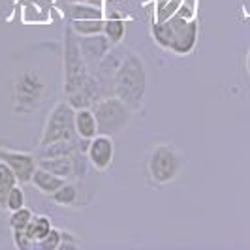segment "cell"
I'll use <instances>...</instances> for the list:
<instances>
[{"mask_svg":"<svg viewBox=\"0 0 250 250\" xmlns=\"http://www.w3.org/2000/svg\"><path fill=\"white\" fill-rule=\"evenodd\" d=\"M181 152L173 145H156L149 152L147 158V169L154 183L167 185L175 181L181 171Z\"/></svg>","mask_w":250,"mask_h":250,"instance_id":"8992f818","label":"cell"},{"mask_svg":"<svg viewBox=\"0 0 250 250\" xmlns=\"http://www.w3.org/2000/svg\"><path fill=\"white\" fill-rule=\"evenodd\" d=\"M61 241H62V231L61 229H51L45 237L42 239L40 243H36L38 249H47V250H57L61 247Z\"/></svg>","mask_w":250,"mask_h":250,"instance_id":"cb8c5ba5","label":"cell"},{"mask_svg":"<svg viewBox=\"0 0 250 250\" xmlns=\"http://www.w3.org/2000/svg\"><path fill=\"white\" fill-rule=\"evenodd\" d=\"M21 207H25V192H23V188L19 187V185H15V187L10 190V194H8L6 209L12 213V211H17V209H21Z\"/></svg>","mask_w":250,"mask_h":250,"instance_id":"603a6c76","label":"cell"},{"mask_svg":"<svg viewBox=\"0 0 250 250\" xmlns=\"http://www.w3.org/2000/svg\"><path fill=\"white\" fill-rule=\"evenodd\" d=\"M75 154L74 156H57V158H38V166L68 181L75 173Z\"/></svg>","mask_w":250,"mask_h":250,"instance_id":"8fae6325","label":"cell"},{"mask_svg":"<svg viewBox=\"0 0 250 250\" xmlns=\"http://www.w3.org/2000/svg\"><path fill=\"white\" fill-rule=\"evenodd\" d=\"M30 183H32V185H34L42 194L51 196V194H55V192L62 187L64 183H68V181L38 166L36 171H34V175H32V179H30Z\"/></svg>","mask_w":250,"mask_h":250,"instance_id":"5bb4252c","label":"cell"},{"mask_svg":"<svg viewBox=\"0 0 250 250\" xmlns=\"http://www.w3.org/2000/svg\"><path fill=\"white\" fill-rule=\"evenodd\" d=\"M247 70H249L250 74V51H249V57H247Z\"/></svg>","mask_w":250,"mask_h":250,"instance_id":"4316f807","label":"cell"},{"mask_svg":"<svg viewBox=\"0 0 250 250\" xmlns=\"http://www.w3.org/2000/svg\"><path fill=\"white\" fill-rule=\"evenodd\" d=\"M51 198L53 201L57 203V205H62V207H72L77 200V188L74 185H70V183H64L62 187L59 188L55 194H51Z\"/></svg>","mask_w":250,"mask_h":250,"instance_id":"ffe728a7","label":"cell"},{"mask_svg":"<svg viewBox=\"0 0 250 250\" xmlns=\"http://www.w3.org/2000/svg\"><path fill=\"white\" fill-rule=\"evenodd\" d=\"M64 100L74 109L90 107L102 98L100 81L90 74V68L85 62L79 42H75L72 34H66V49H64Z\"/></svg>","mask_w":250,"mask_h":250,"instance_id":"6da1fadb","label":"cell"},{"mask_svg":"<svg viewBox=\"0 0 250 250\" xmlns=\"http://www.w3.org/2000/svg\"><path fill=\"white\" fill-rule=\"evenodd\" d=\"M152 38L164 49H171L175 55H188L198 42V23L196 19L175 13L173 17L152 25Z\"/></svg>","mask_w":250,"mask_h":250,"instance_id":"3957f363","label":"cell"},{"mask_svg":"<svg viewBox=\"0 0 250 250\" xmlns=\"http://www.w3.org/2000/svg\"><path fill=\"white\" fill-rule=\"evenodd\" d=\"M0 160H4L12 167L19 183H30L38 167L36 154H28V152H21V150L0 149Z\"/></svg>","mask_w":250,"mask_h":250,"instance_id":"ba28073f","label":"cell"},{"mask_svg":"<svg viewBox=\"0 0 250 250\" xmlns=\"http://www.w3.org/2000/svg\"><path fill=\"white\" fill-rule=\"evenodd\" d=\"M51 229H53V224H51V220L47 216H43V214H32L30 222L26 226L25 233L34 243V247H36V243H40L42 239L49 233Z\"/></svg>","mask_w":250,"mask_h":250,"instance_id":"9a60e30c","label":"cell"},{"mask_svg":"<svg viewBox=\"0 0 250 250\" xmlns=\"http://www.w3.org/2000/svg\"><path fill=\"white\" fill-rule=\"evenodd\" d=\"M68 13H70L72 21H75V19H104V13L98 8H90L85 4H74Z\"/></svg>","mask_w":250,"mask_h":250,"instance_id":"44dd1931","label":"cell"},{"mask_svg":"<svg viewBox=\"0 0 250 250\" xmlns=\"http://www.w3.org/2000/svg\"><path fill=\"white\" fill-rule=\"evenodd\" d=\"M92 111L98 123V134H105V136H115L123 132L132 117V109L117 96L100 98L94 104Z\"/></svg>","mask_w":250,"mask_h":250,"instance_id":"5b68a950","label":"cell"},{"mask_svg":"<svg viewBox=\"0 0 250 250\" xmlns=\"http://www.w3.org/2000/svg\"><path fill=\"white\" fill-rule=\"evenodd\" d=\"M66 139H77L75 109L68 102H61L51 109L40 145H47L53 141H66Z\"/></svg>","mask_w":250,"mask_h":250,"instance_id":"52a82bcc","label":"cell"},{"mask_svg":"<svg viewBox=\"0 0 250 250\" xmlns=\"http://www.w3.org/2000/svg\"><path fill=\"white\" fill-rule=\"evenodd\" d=\"M79 152V139H66V141H53L47 145H40L38 158H57V156H74Z\"/></svg>","mask_w":250,"mask_h":250,"instance_id":"7c38bea8","label":"cell"},{"mask_svg":"<svg viewBox=\"0 0 250 250\" xmlns=\"http://www.w3.org/2000/svg\"><path fill=\"white\" fill-rule=\"evenodd\" d=\"M17 177L13 173V169L4 162L0 160V209H6V200H8V194L15 185H17Z\"/></svg>","mask_w":250,"mask_h":250,"instance_id":"2e32d148","label":"cell"},{"mask_svg":"<svg viewBox=\"0 0 250 250\" xmlns=\"http://www.w3.org/2000/svg\"><path fill=\"white\" fill-rule=\"evenodd\" d=\"M72 30L79 36H94L104 32V19H75Z\"/></svg>","mask_w":250,"mask_h":250,"instance_id":"e0dca14e","label":"cell"},{"mask_svg":"<svg viewBox=\"0 0 250 250\" xmlns=\"http://www.w3.org/2000/svg\"><path fill=\"white\" fill-rule=\"evenodd\" d=\"M115 96L121 98L134 111L143 104L147 92V70L138 55L128 53L113 77Z\"/></svg>","mask_w":250,"mask_h":250,"instance_id":"7a4b0ae2","label":"cell"},{"mask_svg":"<svg viewBox=\"0 0 250 250\" xmlns=\"http://www.w3.org/2000/svg\"><path fill=\"white\" fill-rule=\"evenodd\" d=\"M13 243L19 250H28L30 247H34V243L28 239V235L25 233V229H17L13 231Z\"/></svg>","mask_w":250,"mask_h":250,"instance_id":"484cf974","label":"cell"},{"mask_svg":"<svg viewBox=\"0 0 250 250\" xmlns=\"http://www.w3.org/2000/svg\"><path fill=\"white\" fill-rule=\"evenodd\" d=\"M75 132L77 138L81 139H92L94 136H98V123L90 107L75 109Z\"/></svg>","mask_w":250,"mask_h":250,"instance_id":"4fadbf2b","label":"cell"},{"mask_svg":"<svg viewBox=\"0 0 250 250\" xmlns=\"http://www.w3.org/2000/svg\"><path fill=\"white\" fill-rule=\"evenodd\" d=\"M123 61H125V57H123V59H119V55H117V49H109V51H107V53H105V57L102 59L100 66H98L102 79L115 77V74H117L119 66L123 64Z\"/></svg>","mask_w":250,"mask_h":250,"instance_id":"ac0fdd59","label":"cell"},{"mask_svg":"<svg viewBox=\"0 0 250 250\" xmlns=\"http://www.w3.org/2000/svg\"><path fill=\"white\" fill-rule=\"evenodd\" d=\"M45 83L36 70H25L13 81V113L30 115L42 105Z\"/></svg>","mask_w":250,"mask_h":250,"instance_id":"277c9868","label":"cell"},{"mask_svg":"<svg viewBox=\"0 0 250 250\" xmlns=\"http://www.w3.org/2000/svg\"><path fill=\"white\" fill-rule=\"evenodd\" d=\"M125 32H126V25L123 19H107V21H104V34L107 36V40L111 42L113 45H119L121 42H123V38H125Z\"/></svg>","mask_w":250,"mask_h":250,"instance_id":"d6986e66","label":"cell"},{"mask_svg":"<svg viewBox=\"0 0 250 250\" xmlns=\"http://www.w3.org/2000/svg\"><path fill=\"white\" fill-rule=\"evenodd\" d=\"M181 2H183V0H167V4L158 6V17H156V21H166V19L173 17V15L179 12Z\"/></svg>","mask_w":250,"mask_h":250,"instance_id":"d4e9b609","label":"cell"},{"mask_svg":"<svg viewBox=\"0 0 250 250\" xmlns=\"http://www.w3.org/2000/svg\"><path fill=\"white\" fill-rule=\"evenodd\" d=\"M111 42L107 40V36L102 34H94V36H81L79 40V49L81 55L85 59V62L88 64L90 70H98L102 59L105 57V53L111 49Z\"/></svg>","mask_w":250,"mask_h":250,"instance_id":"30bf717a","label":"cell"},{"mask_svg":"<svg viewBox=\"0 0 250 250\" xmlns=\"http://www.w3.org/2000/svg\"><path fill=\"white\" fill-rule=\"evenodd\" d=\"M30 218H32V211L26 209V207H21V209H17V211H12V214H10V228H12L13 231H17V229H26Z\"/></svg>","mask_w":250,"mask_h":250,"instance_id":"7402d4cb","label":"cell"},{"mask_svg":"<svg viewBox=\"0 0 250 250\" xmlns=\"http://www.w3.org/2000/svg\"><path fill=\"white\" fill-rule=\"evenodd\" d=\"M113 156H115V143H113L111 136L98 134L88 141L87 160L98 171H105L111 166Z\"/></svg>","mask_w":250,"mask_h":250,"instance_id":"9c48e42d","label":"cell"}]
</instances>
